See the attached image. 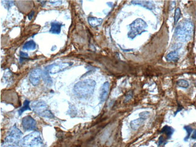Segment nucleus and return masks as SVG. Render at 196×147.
<instances>
[{
    "label": "nucleus",
    "instance_id": "1",
    "mask_svg": "<svg viewBox=\"0 0 196 147\" xmlns=\"http://www.w3.org/2000/svg\"><path fill=\"white\" fill-rule=\"evenodd\" d=\"M96 83L91 79L84 80L77 83L73 89L74 94L80 99L89 98L94 93Z\"/></svg>",
    "mask_w": 196,
    "mask_h": 147
},
{
    "label": "nucleus",
    "instance_id": "2",
    "mask_svg": "<svg viewBox=\"0 0 196 147\" xmlns=\"http://www.w3.org/2000/svg\"><path fill=\"white\" fill-rule=\"evenodd\" d=\"M193 24L190 20L182 21L176 28L174 36L182 42L188 41L192 36Z\"/></svg>",
    "mask_w": 196,
    "mask_h": 147
},
{
    "label": "nucleus",
    "instance_id": "3",
    "mask_svg": "<svg viewBox=\"0 0 196 147\" xmlns=\"http://www.w3.org/2000/svg\"><path fill=\"white\" fill-rule=\"evenodd\" d=\"M21 147H44L45 144L41 135L38 132L30 133L20 141Z\"/></svg>",
    "mask_w": 196,
    "mask_h": 147
},
{
    "label": "nucleus",
    "instance_id": "4",
    "mask_svg": "<svg viewBox=\"0 0 196 147\" xmlns=\"http://www.w3.org/2000/svg\"><path fill=\"white\" fill-rule=\"evenodd\" d=\"M31 108L38 115L41 117L51 119L54 118L51 111L49 109L48 105L42 100H36L31 104Z\"/></svg>",
    "mask_w": 196,
    "mask_h": 147
},
{
    "label": "nucleus",
    "instance_id": "5",
    "mask_svg": "<svg viewBox=\"0 0 196 147\" xmlns=\"http://www.w3.org/2000/svg\"><path fill=\"white\" fill-rule=\"evenodd\" d=\"M130 31L128 33V37L133 39L138 35H141L143 32H145L147 28V23L141 18H137L129 25Z\"/></svg>",
    "mask_w": 196,
    "mask_h": 147
},
{
    "label": "nucleus",
    "instance_id": "6",
    "mask_svg": "<svg viewBox=\"0 0 196 147\" xmlns=\"http://www.w3.org/2000/svg\"><path fill=\"white\" fill-rule=\"evenodd\" d=\"M22 136L23 133L15 125L7 132L5 138V142L6 144H16L21 141Z\"/></svg>",
    "mask_w": 196,
    "mask_h": 147
},
{
    "label": "nucleus",
    "instance_id": "7",
    "mask_svg": "<svg viewBox=\"0 0 196 147\" xmlns=\"http://www.w3.org/2000/svg\"><path fill=\"white\" fill-rule=\"evenodd\" d=\"M72 64V63H71V62L55 63L46 67V68L49 71L50 74H54L58 73L61 71H64L67 68L71 66Z\"/></svg>",
    "mask_w": 196,
    "mask_h": 147
},
{
    "label": "nucleus",
    "instance_id": "8",
    "mask_svg": "<svg viewBox=\"0 0 196 147\" xmlns=\"http://www.w3.org/2000/svg\"><path fill=\"white\" fill-rule=\"evenodd\" d=\"M22 125L26 131L34 130L36 128V122L30 116H27L22 119Z\"/></svg>",
    "mask_w": 196,
    "mask_h": 147
},
{
    "label": "nucleus",
    "instance_id": "9",
    "mask_svg": "<svg viewBox=\"0 0 196 147\" xmlns=\"http://www.w3.org/2000/svg\"><path fill=\"white\" fill-rule=\"evenodd\" d=\"M41 77L42 71L39 69L34 70L29 74V80L33 86H37L39 84Z\"/></svg>",
    "mask_w": 196,
    "mask_h": 147
},
{
    "label": "nucleus",
    "instance_id": "10",
    "mask_svg": "<svg viewBox=\"0 0 196 147\" xmlns=\"http://www.w3.org/2000/svg\"><path fill=\"white\" fill-rule=\"evenodd\" d=\"M109 92V82L106 81L103 84V86L100 89V100L101 103H103L106 100L108 97Z\"/></svg>",
    "mask_w": 196,
    "mask_h": 147
},
{
    "label": "nucleus",
    "instance_id": "11",
    "mask_svg": "<svg viewBox=\"0 0 196 147\" xmlns=\"http://www.w3.org/2000/svg\"><path fill=\"white\" fill-rule=\"evenodd\" d=\"M62 24L59 22H53L51 23V28L50 32L53 34L59 35L61 32Z\"/></svg>",
    "mask_w": 196,
    "mask_h": 147
},
{
    "label": "nucleus",
    "instance_id": "12",
    "mask_svg": "<svg viewBox=\"0 0 196 147\" xmlns=\"http://www.w3.org/2000/svg\"><path fill=\"white\" fill-rule=\"evenodd\" d=\"M42 78L45 83L48 86H51L53 84L52 79L50 75V73L48 69L45 67L44 70L42 71Z\"/></svg>",
    "mask_w": 196,
    "mask_h": 147
},
{
    "label": "nucleus",
    "instance_id": "13",
    "mask_svg": "<svg viewBox=\"0 0 196 147\" xmlns=\"http://www.w3.org/2000/svg\"><path fill=\"white\" fill-rule=\"evenodd\" d=\"M144 121V119L142 118H141L136 119L135 120L131 121V128L133 130H138L143 124Z\"/></svg>",
    "mask_w": 196,
    "mask_h": 147
},
{
    "label": "nucleus",
    "instance_id": "14",
    "mask_svg": "<svg viewBox=\"0 0 196 147\" xmlns=\"http://www.w3.org/2000/svg\"><path fill=\"white\" fill-rule=\"evenodd\" d=\"M88 21L90 26H91L93 27H96L101 25L103 19L101 18H97L96 17H89L88 19Z\"/></svg>",
    "mask_w": 196,
    "mask_h": 147
},
{
    "label": "nucleus",
    "instance_id": "15",
    "mask_svg": "<svg viewBox=\"0 0 196 147\" xmlns=\"http://www.w3.org/2000/svg\"><path fill=\"white\" fill-rule=\"evenodd\" d=\"M166 59L169 62H176L179 59V53L176 51L169 53L166 56Z\"/></svg>",
    "mask_w": 196,
    "mask_h": 147
},
{
    "label": "nucleus",
    "instance_id": "16",
    "mask_svg": "<svg viewBox=\"0 0 196 147\" xmlns=\"http://www.w3.org/2000/svg\"><path fill=\"white\" fill-rule=\"evenodd\" d=\"M132 4H138V5H140L144 7H145L148 9H152L153 8V5H152V4L150 2L148 1H131Z\"/></svg>",
    "mask_w": 196,
    "mask_h": 147
},
{
    "label": "nucleus",
    "instance_id": "17",
    "mask_svg": "<svg viewBox=\"0 0 196 147\" xmlns=\"http://www.w3.org/2000/svg\"><path fill=\"white\" fill-rule=\"evenodd\" d=\"M36 48V44L33 40H29L23 46L24 50H34Z\"/></svg>",
    "mask_w": 196,
    "mask_h": 147
},
{
    "label": "nucleus",
    "instance_id": "18",
    "mask_svg": "<svg viewBox=\"0 0 196 147\" xmlns=\"http://www.w3.org/2000/svg\"><path fill=\"white\" fill-rule=\"evenodd\" d=\"M174 132V130L170 127H168V126H165L163 127L161 132V133H163L164 134L166 138L168 139V138H170L171 135H173Z\"/></svg>",
    "mask_w": 196,
    "mask_h": 147
},
{
    "label": "nucleus",
    "instance_id": "19",
    "mask_svg": "<svg viewBox=\"0 0 196 147\" xmlns=\"http://www.w3.org/2000/svg\"><path fill=\"white\" fill-rule=\"evenodd\" d=\"M30 101L29 100H25L23 103V106L18 110V113L19 115H21L26 110H30Z\"/></svg>",
    "mask_w": 196,
    "mask_h": 147
},
{
    "label": "nucleus",
    "instance_id": "20",
    "mask_svg": "<svg viewBox=\"0 0 196 147\" xmlns=\"http://www.w3.org/2000/svg\"><path fill=\"white\" fill-rule=\"evenodd\" d=\"M181 16V11L180 9L178 7L176 9L175 13H174V25H176L178 22Z\"/></svg>",
    "mask_w": 196,
    "mask_h": 147
},
{
    "label": "nucleus",
    "instance_id": "21",
    "mask_svg": "<svg viewBox=\"0 0 196 147\" xmlns=\"http://www.w3.org/2000/svg\"><path fill=\"white\" fill-rule=\"evenodd\" d=\"M177 85L179 87H183V88H187L189 86V83L188 82L185 80H183V79H180V80H179L177 83H176Z\"/></svg>",
    "mask_w": 196,
    "mask_h": 147
},
{
    "label": "nucleus",
    "instance_id": "22",
    "mask_svg": "<svg viewBox=\"0 0 196 147\" xmlns=\"http://www.w3.org/2000/svg\"><path fill=\"white\" fill-rule=\"evenodd\" d=\"M76 108L73 106V105H70L69 104V109L68 110V113L69 114L70 116L73 118L74 116H76L77 115V110L75 109Z\"/></svg>",
    "mask_w": 196,
    "mask_h": 147
},
{
    "label": "nucleus",
    "instance_id": "23",
    "mask_svg": "<svg viewBox=\"0 0 196 147\" xmlns=\"http://www.w3.org/2000/svg\"><path fill=\"white\" fill-rule=\"evenodd\" d=\"M184 128L187 130V135L186 138H185V141H187L189 139V138H190V135H191V133L193 132V129L189 126H186V127H184Z\"/></svg>",
    "mask_w": 196,
    "mask_h": 147
},
{
    "label": "nucleus",
    "instance_id": "24",
    "mask_svg": "<svg viewBox=\"0 0 196 147\" xmlns=\"http://www.w3.org/2000/svg\"><path fill=\"white\" fill-rule=\"evenodd\" d=\"M19 57H20V63H21L22 61H23L24 60H26V59L29 58V55L26 53L21 51L20 54H19Z\"/></svg>",
    "mask_w": 196,
    "mask_h": 147
},
{
    "label": "nucleus",
    "instance_id": "25",
    "mask_svg": "<svg viewBox=\"0 0 196 147\" xmlns=\"http://www.w3.org/2000/svg\"><path fill=\"white\" fill-rule=\"evenodd\" d=\"M149 115V112L148 111H144V112H142L139 114V116L141 118H142L144 119H147V118L148 117Z\"/></svg>",
    "mask_w": 196,
    "mask_h": 147
},
{
    "label": "nucleus",
    "instance_id": "26",
    "mask_svg": "<svg viewBox=\"0 0 196 147\" xmlns=\"http://www.w3.org/2000/svg\"><path fill=\"white\" fill-rule=\"evenodd\" d=\"M132 97V94H128V95L126 96V99H125V102H128V101H129L131 100V98Z\"/></svg>",
    "mask_w": 196,
    "mask_h": 147
},
{
    "label": "nucleus",
    "instance_id": "27",
    "mask_svg": "<svg viewBox=\"0 0 196 147\" xmlns=\"http://www.w3.org/2000/svg\"><path fill=\"white\" fill-rule=\"evenodd\" d=\"M2 147H18V145H16V144H7L5 145H4Z\"/></svg>",
    "mask_w": 196,
    "mask_h": 147
},
{
    "label": "nucleus",
    "instance_id": "28",
    "mask_svg": "<svg viewBox=\"0 0 196 147\" xmlns=\"http://www.w3.org/2000/svg\"><path fill=\"white\" fill-rule=\"evenodd\" d=\"M34 15V11H32V12H30V13L28 15V18H29V20H31V19L33 18Z\"/></svg>",
    "mask_w": 196,
    "mask_h": 147
},
{
    "label": "nucleus",
    "instance_id": "29",
    "mask_svg": "<svg viewBox=\"0 0 196 147\" xmlns=\"http://www.w3.org/2000/svg\"><path fill=\"white\" fill-rule=\"evenodd\" d=\"M192 138H193V139H196V130H195V131L194 132V133H193Z\"/></svg>",
    "mask_w": 196,
    "mask_h": 147
},
{
    "label": "nucleus",
    "instance_id": "30",
    "mask_svg": "<svg viewBox=\"0 0 196 147\" xmlns=\"http://www.w3.org/2000/svg\"><path fill=\"white\" fill-rule=\"evenodd\" d=\"M193 147H196V144H194L193 145Z\"/></svg>",
    "mask_w": 196,
    "mask_h": 147
}]
</instances>
